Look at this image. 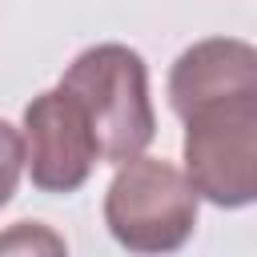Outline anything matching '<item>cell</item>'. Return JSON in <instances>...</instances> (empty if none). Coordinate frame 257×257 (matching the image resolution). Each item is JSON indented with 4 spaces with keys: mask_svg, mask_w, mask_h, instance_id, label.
Masks as SVG:
<instances>
[{
    "mask_svg": "<svg viewBox=\"0 0 257 257\" xmlns=\"http://www.w3.org/2000/svg\"><path fill=\"white\" fill-rule=\"evenodd\" d=\"M60 88L84 108L100 145V161L128 165L153 141L157 116L149 100V72L133 48L96 44L80 52L60 76Z\"/></svg>",
    "mask_w": 257,
    "mask_h": 257,
    "instance_id": "1",
    "label": "cell"
},
{
    "mask_svg": "<svg viewBox=\"0 0 257 257\" xmlns=\"http://www.w3.org/2000/svg\"><path fill=\"white\" fill-rule=\"evenodd\" d=\"M104 225L128 253H177L197 229V189L177 165L137 157L116 169L104 193Z\"/></svg>",
    "mask_w": 257,
    "mask_h": 257,
    "instance_id": "2",
    "label": "cell"
},
{
    "mask_svg": "<svg viewBox=\"0 0 257 257\" xmlns=\"http://www.w3.org/2000/svg\"><path fill=\"white\" fill-rule=\"evenodd\" d=\"M185 177L197 197L241 209L257 201V92H233L189 108Z\"/></svg>",
    "mask_w": 257,
    "mask_h": 257,
    "instance_id": "3",
    "label": "cell"
},
{
    "mask_svg": "<svg viewBox=\"0 0 257 257\" xmlns=\"http://www.w3.org/2000/svg\"><path fill=\"white\" fill-rule=\"evenodd\" d=\"M100 161L96 133L84 108L56 84L24 108V165L44 193H76Z\"/></svg>",
    "mask_w": 257,
    "mask_h": 257,
    "instance_id": "4",
    "label": "cell"
},
{
    "mask_svg": "<svg viewBox=\"0 0 257 257\" xmlns=\"http://www.w3.org/2000/svg\"><path fill=\"white\" fill-rule=\"evenodd\" d=\"M233 92H257V48L233 36H213L185 48L169 72V104L177 116Z\"/></svg>",
    "mask_w": 257,
    "mask_h": 257,
    "instance_id": "5",
    "label": "cell"
},
{
    "mask_svg": "<svg viewBox=\"0 0 257 257\" xmlns=\"http://www.w3.org/2000/svg\"><path fill=\"white\" fill-rule=\"evenodd\" d=\"M0 257H68V245L52 225L16 221L0 229Z\"/></svg>",
    "mask_w": 257,
    "mask_h": 257,
    "instance_id": "6",
    "label": "cell"
},
{
    "mask_svg": "<svg viewBox=\"0 0 257 257\" xmlns=\"http://www.w3.org/2000/svg\"><path fill=\"white\" fill-rule=\"evenodd\" d=\"M20 169H24V137L0 120V209L12 201L16 193V181H20Z\"/></svg>",
    "mask_w": 257,
    "mask_h": 257,
    "instance_id": "7",
    "label": "cell"
}]
</instances>
